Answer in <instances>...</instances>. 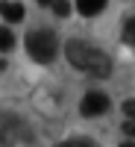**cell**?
Returning <instances> with one entry per match:
<instances>
[{"mask_svg":"<svg viewBox=\"0 0 135 147\" xmlns=\"http://www.w3.org/2000/svg\"><path fill=\"white\" fill-rule=\"evenodd\" d=\"M56 147H97V144L82 141V138H71V141H62V144H56Z\"/></svg>","mask_w":135,"mask_h":147,"instance_id":"9","label":"cell"},{"mask_svg":"<svg viewBox=\"0 0 135 147\" xmlns=\"http://www.w3.org/2000/svg\"><path fill=\"white\" fill-rule=\"evenodd\" d=\"M120 147H135V141H124V144H120Z\"/></svg>","mask_w":135,"mask_h":147,"instance_id":"13","label":"cell"},{"mask_svg":"<svg viewBox=\"0 0 135 147\" xmlns=\"http://www.w3.org/2000/svg\"><path fill=\"white\" fill-rule=\"evenodd\" d=\"M109 97L103 94V91H88L82 97V103H79V112L85 115V118H97V115H103V112H109Z\"/></svg>","mask_w":135,"mask_h":147,"instance_id":"3","label":"cell"},{"mask_svg":"<svg viewBox=\"0 0 135 147\" xmlns=\"http://www.w3.org/2000/svg\"><path fill=\"white\" fill-rule=\"evenodd\" d=\"M0 15H3L9 24H18V21H24V6L12 3V0H0Z\"/></svg>","mask_w":135,"mask_h":147,"instance_id":"4","label":"cell"},{"mask_svg":"<svg viewBox=\"0 0 135 147\" xmlns=\"http://www.w3.org/2000/svg\"><path fill=\"white\" fill-rule=\"evenodd\" d=\"M15 47V35L9 27H0V50H12Z\"/></svg>","mask_w":135,"mask_h":147,"instance_id":"6","label":"cell"},{"mask_svg":"<svg viewBox=\"0 0 135 147\" xmlns=\"http://www.w3.org/2000/svg\"><path fill=\"white\" fill-rule=\"evenodd\" d=\"M124 41L135 47V18H129V21L124 24Z\"/></svg>","mask_w":135,"mask_h":147,"instance_id":"7","label":"cell"},{"mask_svg":"<svg viewBox=\"0 0 135 147\" xmlns=\"http://www.w3.org/2000/svg\"><path fill=\"white\" fill-rule=\"evenodd\" d=\"M38 3H41V6H53V0H38Z\"/></svg>","mask_w":135,"mask_h":147,"instance_id":"12","label":"cell"},{"mask_svg":"<svg viewBox=\"0 0 135 147\" xmlns=\"http://www.w3.org/2000/svg\"><path fill=\"white\" fill-rule=\"evenodd\" d=\"M56 50H59V38H56L53 30H32L27 35V53L35 59V62L47 65L56 56Z\"/></svg>","mask_w":135,"mask_h":147,"instance_id":"2","label":"cell"},{"mask_svg":"<svg viewBox=\"0 0 135 147\" xmlns=\"http://www.w3.org/2000/svg\"><path fill=\"white\" fill-rule=\"evenodd\" d=\"M103 6H106V0H77L79 15H85V18H94L97 12H103Z\"/></svg>","mask_w":135,"mask_h":147,"instance_id":"5","label":"cell"},{"mask_svg":"<svg viewBox=\"0 0 135 147\" xmlns=\"http://www.w3.org/2000/svg\"><path fill=\"white\" fill-rule=\"evenodd\" d=\"M53 12L59 18H65V15H71V3L68 0H53Z\"/></svg>","mask_w":135,"mask_h":147,"instance_id":"8","label":"cell"},{"mask_svg":"<svg viewBox=\"0 0 135 147\" xmlns=\"http://www.w3.org/2000/svg\"><path fill=\"white\" fill-rule=\"evenodd\" d=\"M120 109H124V115H126V121H132V124H135V100H126V103L120 106Z\"/></svg>","mask_w":135,"mask_h":147,"instance_id":"10","label":"cell"},{"mask_svg":"<svg viewBox=\"0 0 135 147\" xmlns=\"http://www.w3.org/2000/svg\"><path fill=\"white\" fill-rule=\"evenodd\" d=\"M65 56L71 59V65L73 68H79L85 74H91V77H109L112 74V62H109V56L100 50V47H94V44H85L79 38H71L65 44Z\"/></svg>","mask_w":135,"mask_h":147,"instance_id":"1","label":"cell"},{"mask_svg":"<svg viewBox=\"0 0 135 147\" xmlns=\"http://www.w3.org/2000/svg\"><path fill=\"white\" fill-rule=\"evenodd\" d=\"M120 129H124V132H126V136H135V124H132V121H126V124H124V127H120Z\"/></svg>","mask_w":135,"mask_h":147,"instance_id":"11","label":"cell"}]
</instances>
